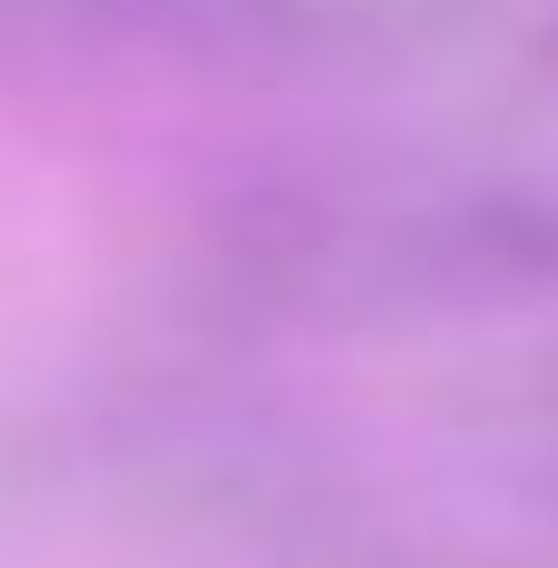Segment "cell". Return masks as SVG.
<instances>
[{
	"label": "cell",
	"mask_w": 558,
	"mask_h": 568,
	"mask_svg": "<svg viewBox=\"0 0 558 568\" xmlns=\"http://www.w3.org/2000/svg\"><path fill=\"white\" fill-rule=\"evenodd\" d=\"M190 270L260 329H419L558 300V160L509 140H329L230 180Z\"/></svg>",
	"instance_id": "obj_1"
},
{
	"label": "cell",
	"mask_w": 558,
	"mask_h": 568,
	"mask_svg": "<svg viewBox=\"0 0 558 568\" xmlns=\"http://www.w3.org/2000/svg\"><path fill=\"white\" fill-rule=\"evenodd\" d=\"M110 60V0H0V70Z\"/></svg>",
	"instance_id": "obj_2"
},
{
	"label": "cell",
	"mask_w": 558,
	"mask_h": 568,
	"mask_svg": "<svg viewBox=\"0 0 558 568\" xmlns=\"http://www.w3.org/2000/svg\"><path fill=\"white\" fill-rule=\"evenodd\" d=\"M499 439L519 449V469H529V489L549 499V519H558V359L529 379V399L499 419Z\"/></svg>",
	"instance_id": "obj_3"
}]
</instances>
